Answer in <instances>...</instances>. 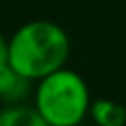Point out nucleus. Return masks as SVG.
<instances>
[{
    "label": "nucleus",
    "instance_id": "nucleus-1",
    "mask_svg": "<svg viewBox=\"0 0 126 126\" xmlns=\"http://www.w3.org/2000/svg\"><path fill=\"white\" fill-rule=\"evenodd\" d=\"M69 50L65 27L48 19H34L19 25L9 38V65L36 84L67 65Z\"/></svg>",
    "mask_w": 126,
    "mask_h": 126
},
{
    "label": "nucleus",
    "instance_id": "nucleus-2",
    "mask_svg": "<svg viewBox=\"0 0 126 126\" xmlns=\"http://www.w3.org/2000/svg\"><path fill=\"white\" fill-rule=\"evenodd\" d=\"M36 111L50 126H80L90 116V88L67 65L36 82L32 94Z\"/></svg>",
    "mask_w": 126,
    "mask_h": 126
},
{
    "label": "nucleus",
    "instance_id": "nucleus-3",
    "mask_svg": "<svg viewBox=\"0 0 126 126\" xmlns=\"http://www.w3.org/2000/svg\"><path fill=\"white\" fill-rule=\"evenodd\" d=\"M32 84L25 76L11 67L9 63L0 67V103L2 105H19L25 103L27 97L32 94Z\"/></svg>",
    "mask_w": 126,
    "mask_h": 126
},
{
    "label": "nucleus",
    "instance_id": "nucleus-4",
    "mask_svg": "<svg viewBox=\"0 0 126 126\" xmlns=\"http://www.w3.org/2000/svg\"><path fill=\"white\" fill-rule=\"evenodd\" d=\"M0 126H50L34 105H2L0 107Z\"/></svg>",
    "mask_w": 126,
    "mask_h": 126
},
{
    "label": "nucleus",
    "instance_id": "nucleus-5",
    "mask_svg": "<svg viewBox=\"0 0 126 126\" xmlns=\"http://www.w3.org/2000/svg\"><path fill=\"white\" fill-rule=\"evenodd\" d=\"M90 118L97 126H124L126 107L111 99H99L90 105Z\"/></svg>",
    "mask_w": 126,
    "mask_h": 126
},
{
    "label": "nucleus",
    "instance_id": "nucleus-6",
    "mask_svg": "<svg viewBox=\"0 0 126 126\" xmlns=\"http://www.w3.org/2000/svg\"><path fill=\"white\" fill-rule=\"evenodd\" d=\"M9 63V38L0 32V67Z\"/></svg>",
    "mask_w": 126,
    "mask_h": 126
}]
</instances>
